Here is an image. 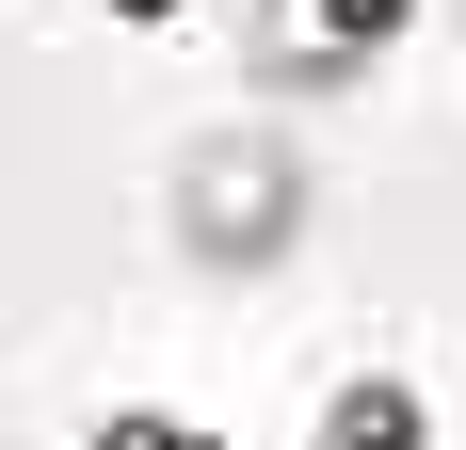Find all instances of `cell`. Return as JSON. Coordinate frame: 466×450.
<instances>
[{"mask_svg":"<svg viewBox=\"0 0 466 450\" xmlns=\"http://www.w3.org/2000/svg\"><path fill=\"white\" fill-rule=\"evenodd\" d=\"M177 225H193V258H274L289 241V161L274 145H209L177 178Z\"/></svg>","mask_w":466,"mask_h":450,"instance_id":"1","label":"cell"}]
</instances>
